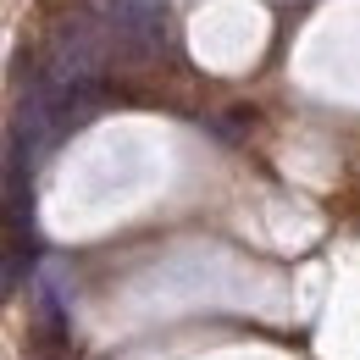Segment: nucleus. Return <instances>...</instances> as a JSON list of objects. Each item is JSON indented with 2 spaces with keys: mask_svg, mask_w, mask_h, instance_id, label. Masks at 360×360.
Instances as JSON below:
<instances>
[{
  "mask_svg": "<svg viewBox=\"0 0 360 360\" xmlns=\"http://www.w3.org/2000/svg\"><path fill=\"white\" fill-rule=\"evenodd\" d=\"M111 72V28L94 11H61L45 34V78L56 89L105 84Z\"/></svg>",
  "mask_w": 360,
  "mask_h": 360,
  "instance_id": "f257e3e1",
  "label": "nucleus"
},
{
  "mask_svg": "<svg viewBox=\"0 0 360 360\" xmlns=\"http://www.w3.org/2000/svg\"><path fill=\"white\" fill-rule=\"evenodd\" d=\"M28 261H34V250L0 244V300H11V294L22 288V277H28Z\"/></svg>",
  "mask_w": 360,
  "mask_h": 360,
  "instance_id": "f03ea898",
  "label": "nucleus"
}]
</instances>
